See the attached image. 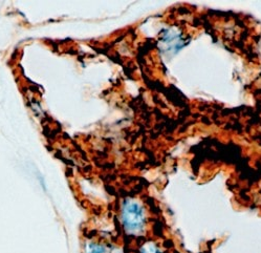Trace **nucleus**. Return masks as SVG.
I'll list each match as a JSON object with an SVG mask.
<instances>
[{"mask_svg":"<svg viewBox=\"0 0 261 253\" xmlns=\"http://www.w3.org/2000/svg\"><path fill=\"white\" fill-rule=\"evenodd\" d=\"M140 253H163V251H161V249L154 243L147 242L142 245Z\"/></svg>","mask_w":261,"mask_h":253,"instance_id":"f03ea898","label":"nucleus"},{"mask_svg":"<svg viewBox=\"0 0 261 253\" xmlns=\"http://www.w3.org/2000/svg\"><path fill=\"white\" fill-rule=\"evenodd\" d=\"M121 222L129 236H141L147 226V213L144 205L136 198H127L122 205Z\"/></svg>","mask_w":261,"mask_h":253,"instance_id":"f257e3e1","label":"nucleus"}]
</instances>
